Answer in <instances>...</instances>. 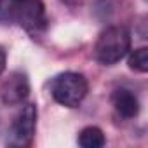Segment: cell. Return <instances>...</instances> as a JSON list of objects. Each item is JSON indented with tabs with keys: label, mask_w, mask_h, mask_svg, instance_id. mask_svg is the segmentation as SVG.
<instances>
[{
	"label": "cell",
	"mask_w": 148,
	"mask_h": 148,
	"mask_svg": "<svg viewBox=\"0 0 148 148\" xmlns=\"http://www.w3.org/2000/svg\"><path fill=\"white\" fill-rule=\"evenodd\" d=\"M112 101L117 113L124 119H134L139 113V99L131 89H125V87L117 89L112 96Z\"/></svg>",
	"instance_id": "cell-6"
},
{
	"label": "cell",
	"mask_w": 148,
	"mask_h": 148,
	"mask_svg": "<svg viewBox=\"0 0 148 148\" xmlns=\"http://www.w3.org/2000/svg\"><path fill=\"white\" fill-rule=\"evenodd\" d=\"M87 89L89 86L86 77L77 71H64L51 82V94L54 101L68 108L79 106L87 96Z\"/></svg>",
	"instance_id": "cell-3"
},
{
	"label": "cell",
	"mask_w": 148,
	"mask_h": 148,
	"mask_svg": "<svg viewBox=\"0 0 148 148\" xmlns=\"http://www.w3.org/2000/svg\"><path fill=\"white\" fill-rule=\"evenodd\" d=\"M4 70H5V51L0 47V75L4 73Z\"/></svg>",
	"instance_id": "cell-9"
},
{
	"label": "cell",
	"mask_w": 148,
	"mask_h": 148,
	"mask_svg": "<svg viewBox=\"0 0 148 148\" xmlns=\"http://www.w3.org/2000/svg\"><path fill=\"white\" fill-rule=\"evenodd\" d=\"M0 23L35 32L45 25L44 4L40 0H0Z\"/></svg>",
	"instance_id": "cell-1"
},
{
	"label": "cell",
	"mask_w": 148,
	"mask_h": 148,
	"mask_svg": "<svg viewBox=\"0 0 148 148\" xmlns=\"http://www.w3.org/2000/svg\"><path fill=\"white\" fill-rule=\"evenodd\" d=\"M37 127V106L33 103H28L21 108V112L12 120V125L9 129L7 143L11 146H28L33 141Z\"/></svg>",
	"instance_id": "cell-4"
},
{
	"label": "cell",
	"mask_w": 148,
	"mask_h": 148,
	"mask_svg": "<svg viewBox=\"0 0 148 148\" xmlns=\"http://www.w3.org/2000/svg\"><path fill=\"white\" fill-rule=\"evenodd\" d=\"M129 68L139 73L148 71V49L146 47H139L134 51H129Z\"/></svg>",
	"instance_id": "cell-8"
},
{
	"label": "cell",
	"mask_w": 148,
	"mask_h": 148,
	"mask_svg": "<svg viewBox=\"0 0 148 148\" xmlns=\"http://www.w3.org/2000/svg\"><path fill=\"white\" fill-rule=\"evenodd\" d=\"M129 51H131L129 30L124 26H110L99 35L94 45V58L101 64L112 66L119 63L122 58H125Z\"/></svg>",
	"instance_id": "cell-2"
},
{
	"label": "cell",
	"mask_w": 148,
	"mask_h": 148,
	"mask_svg": "<svg viewBox=\"0 0 148 148\" xmlns=\"http://www.w3.org/2000/svg\"><path fill=\"white\" fill-rule=\"evenodd\" d=\"M30 94V80L26 73L12 71L0 86V99L5 105H21Z\"/></svg>",
	"instance_id": "cell-5"
},
{
	"label": "cell",
	"mask_w": 148,
	"mask_h": 148,
	"mask_svg": "<svg viewBox=\"0 0 148 148\" xmlns=\"http://www.w3.org/2000/svg\"><path fill=\"white\" fill-rule=\"evenodd\" d=\"M105 143H106L105 134L96 125H89V127L82 129L80 134H79V145L82 148H99Z\"/></svg>",
	"instance_id": "cell-7"
},
{
	"label": "cell",
	"mask_w": 148,
	"mask_h": 148,
	"mask_svg": "<svg viewBox=\"0 0 148 148\" xmlns=\"http://www.w3.org/2000/svg\"><path fill=\"white\" fill-rule=\"evenodd\" d=\"M63 2H68V0H63Z\"/></svg>",
	"instance_id": "cell-10"
}]
</instances>
